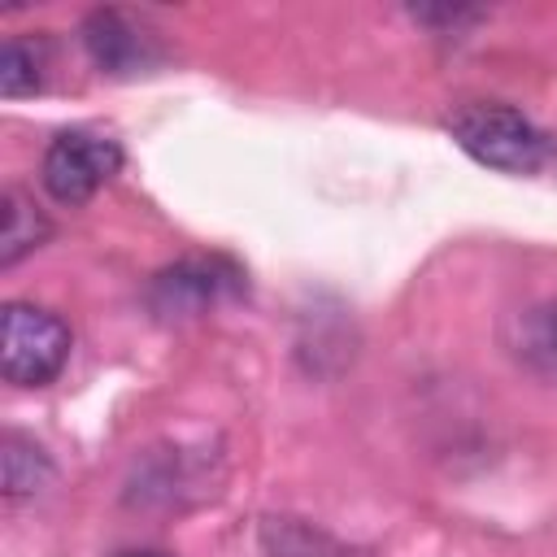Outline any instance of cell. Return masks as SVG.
I'll return each instance as SVG.
<instances>
[{"label":"cell","instance_id":"6da1fadb","mask_svg":"<svg viewBox=\"0 0 557 557\" xmlns=\"http://www.w3.org/2000/svg\"><path fill=\"white\" fill-rule=\"evenodd\" d=\"M448 135L457 139V148L466 157H474L479 165L500 170V174H535L548 152L544 131L522 109L492 104V100L461 104L448 117Z\"/></svg>","mask_w":557,"mask_h":557},{"label":"cell","instance_id":"7a4b0ae2","mask_svg":"<svg viewBox=\"0 0 557 557\" xmlns=\"http://www.w3.org/2000/svg\"><path fill=\"white\" fill-rule=\"evenodd\" d=\"M70 326L26 300H9L0 313V374L13 387H44L70 361Z\"/></svg>","mask_w":557,"mask_h":557},{"label":"cell","instance_id":"3957f363","mask_svg":"<svg viewBox=\"0 0 557 557\" xmlns=\"http://www.w3.org/2000/svg\"><path fill=\"white\" fill-rule=\"evenodd\" d=\"M122 170V148L117 139L100 135V131H61L48 148H44V165H39V178L48 187V196L57 205H87L113 174Z\"/></svg>","mask_w":557,"mask_h":557},{"label":"cell","instance_id":"277c9868","mask_svg":"<svg viewBox=\"0 0 557 557\" xmlns=\"http://www.w3.org/2000/svg\"><path fill=\"white\" fill-rule=\"evenodd\" d=\"M248 283H244V270L226 257H187L170 270H161L152 278V309L165 313V318H191V313H205L213 309L218 300H231L239 296Z\"/></svg>","mask_w":557,"mask_h":557},{"label":"cell","instance_id":"5b68a950","mask_svg":"<svg viewBox=\"0 0 557 557\" xmlns=\"http://www.w3.org/2000/svg\"><path fill=\"white\" fill-rule=\"evenodd\" d=\"M83 44L104 74H139L161 61V48L144 30V22H135L117 9H96L83 22Z\"/></svg>","mask_w":557,"mask_h":557},{"label":"cell","instance_id":"8992f818","mask_svg":"<svg viewBox=\"0 0 557 557\" xmlns=\"http://www.w3.org/2000/svg\"><path fill=\"white\" fill-rule=\"evenodd\" d=\"M509 352H513L527 370H535V374H544V379H557V305H553V300L513 313Z\"/></svg>","mask_w":557,"mask_h":557},{"label":"cell","instance_id":"52a82bcc","mask_svg":"<svg viewBox=\"0 0 557 557\" xmlns=\"http://www.w3.org/2000/svg\"><path fill=\"white\" fill-rule=\"evenodd\" d=\"M0 209H4V226H0V265L9 270V265H17L26 252H35L48 235H52V222L39 213V205L26 196V191H17V187H9L4 196H0Z\"/></svg>","mask_w":557,"mask_h":557},{"label":"cell","instance_id":"ba28073f","mask_svg":"<svg viewBox=\"0 0 557 557\" xmlns=\"http://www.w3.org/2000/svg\"><path fill=\"white\" fill-rule=\"evenodd\" d=\"M52 466L44 457V448H35L30 440L22 435H4V496L9 500H22V496H35L44 483H48Z\"/></svg>","mask_w":557,"mask_h":557},{"label":"cell","instance_id":"9c48e42d","mask_svg":"<svg viewBox=\"0 0 557 557\" xmlns=\"http://www.w3.org/2000/svg\"><path fill=\"white\" fill-rule=\"evenodd\" d=\"M0 91H4L9 100L39 91V57H35V48H26L17 35H9V39H4V52H0Z\"/></svg>","mask_w":557,"mask_h":557},{"label":"cell","instance_id":"30bf717a","mask_svg":"<svg viewBox=\"0 0 557 557\" xmlns=\"http://www.w3.org/2000/svg\"><path fill=\"white\" fill-rule=\"evenodd\" d=\"M122 557H165V553H152V548H135V553H122Z\"/></svg>","mask_w":557,"mask_h":557}]
</instances>
